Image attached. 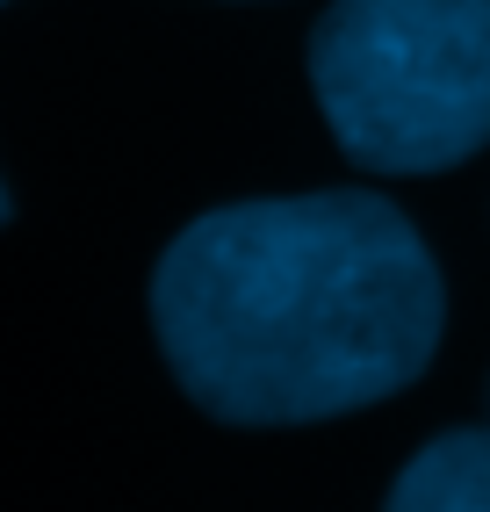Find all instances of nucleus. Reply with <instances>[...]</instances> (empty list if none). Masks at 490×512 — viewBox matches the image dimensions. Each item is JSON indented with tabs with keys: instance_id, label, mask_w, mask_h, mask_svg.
Returning <instances> with one entry per match:
<instances>
[{
	"instance_id": "7ed1b4c3",
	"label": "nucleus",
	"mask_w": 490,
	"mask_h": 512,
	"mask_svg": "<svg viewBox=\"0 0 490 512\" xmlns=\"http://www.w3.org/2000/svg\"><path fill=\"white\" fill-rule=\"evenodd\" d=\"M382 512H490V426L440 433L390 484Z\"/></svg>"
},
{
	"instance_id": "f257e3e1",
	"label": "nucleus",
	"mask_w": 490,
	"mask_h": 512,
	"mask_svg": "<svg viewBox=\"0 0 490 512\" xmlns=\"http://www.w3.org/2000/svg\"><path fill=\"white\" fill-rule=\"evenodd\" d=\"M152 325L202 412L339 419L433 361L440 267L382 195L231 202L166 246Z\"/></svg>"
},
{
	"instance_id": "f03ea898",
	"label": "nucleus",
	"mask_w": 490,
	"mask_h": 512,
	"mask_svg": "<svg viewBox=\"0 0 490 512\" xmlns=\"http://www.w3.org/2000/svg\"><path fill=\"white\" fill-rule=\"evenodd\" d=\"M310 87L361 166L440 174L490 145V0H332Z\"/></svg>"
},
{
	"instance_id": "20e7f679",
	"label": "nucleus",
	"mask_w": 490,
	"mask_h": 512,
	"mask_svg": "<svg viewBox=\"0 0 490 512\" xmlns=\"http://www.w3.org/2000/svg\"><path fill=\"white\" fill-rule=\"evenodd\" d=\"M0 224H8V195H0Z\"/></svg>"
}]
</instances>
